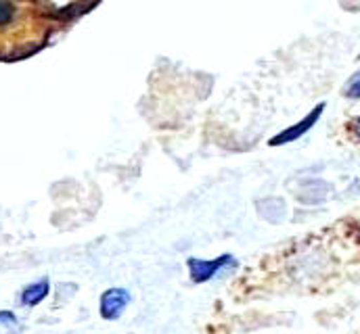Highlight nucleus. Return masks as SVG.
<instances>
[{
	"instance_id": "1",
	"label": "nucleus",
	"mask_w": 360,
	"mask_h": 334,
	"mask_svg": "<svg viewBox=\"0 0 360 334\" xmlns=\"http://www.w3.org/2000/svg\"><path fill=\"white\" fill-rule=\"evenodd\" d=\"M130 303V295L124 288H109L101 297V316L105 320H117L126 305Z\"/></svg>"
},
{
	"instance_id": "2",
	"label": "nucleus",
	"mask_w": 360,
	"mask_h": 334,
	"mask_svg": "<svg viewBox=\"0 0 360 334\" xmlns=\"http://www.w3.org/2000/svg\"><path fill=\"white\" fill-rule=\"evenodd\" d=\"M231 261V257H218L214 261H205V259H191L188 261V272H191V280L201 284L205 280H210L222 265H226Z\"/></svg>"
},
{
	"instance_id": "3",
	"label": "nucleus",
	"mask_w": 360,
	"mask_h": 334,
	"mask_svg": "<svg viewBox=\"0 0 360 334\" xmlns=\"http://www.w3.org/2000/svg\"><path fill=\"white\" fill-rule=\"evenodd\" d=\"M49 290H51L49 280H38V282L30 284V286L21 293V303L27 305V307H34V305H38L40 301L46 299Z\"/></svg>"
},
{
	"instance_id": "4",
	"label": "nucleus",
	"mask_w": 360,
	"mask_h": 334,
	"mask_svg": "<svg viewBox=\"0 0 360 334\" xmlns=\"http://www.w3.org/2000/svg\"><path fill=\"white\" fill-rule=\"evenodd\" d=\"M17 15V6L13 0H0V27L11 25L15 21Z\"/></svg>"
},
{
	"instance_id": "5",
	"label": "nucleus",
	"mask_w": 360,
	"mask_h": 334,
	"mask_svg": "<svg viewBox=\"0 0 360 334\" xmlns=\"http://www.w3.org/2000/svg\"><path fill=\"white\" fill-rule=\"evenodd\" d=\"M319 111H321V109H319ZM319 111H316V113H312V115H310V117H308V119H306L304 123H300L297 128H293V130H289V132H285V136H278V138H274L272 142H274V145H278V142H287V140H291V138H295V136H300L297 132H304V130H308V128H310V123H312V121L316 119V115H319Z\"/></svg>"
},
{
	"instance_id": "6",
	"label": "nucleus",
	"mask_w": 360,
	"mask_h": 334,
	"mask_svg": "<svg viewBox=\"0 0 360 334\" xmlns=\"http://www.w3.org/2000/svg\"><path fill=\"white\" fill-rule=\"evenodd\" d=\"M346 92H348V96H352V98H359L360 96V74H356L350 84H348V88H346Z\"/></svg>"
},
{
	"instance_id": "7",
	"label": "nucleus",
	"mask_w": 360,
	"mask_h": 334,
	"mask_svg": "<svg viewBox=\"0 0 360 334\" xmlns=\"http://www.w3.org/2000/svg\"><path fill=\"white\" fill-rule=\"evenodd\" d=\"M356 134H359V138H360V119L356 121Z\"/></svg>"
}]
</instances>
